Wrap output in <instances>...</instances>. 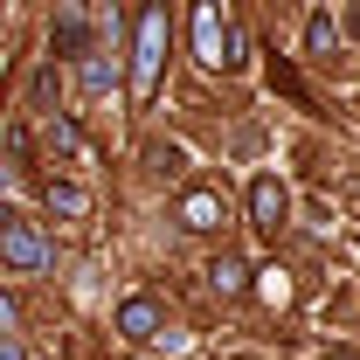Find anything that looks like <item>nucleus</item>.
<instances>
[{
	"instance_id": "nucleus-9",
	"label": "nucleus",
	"mask_w": 360,
	"mask_h": 360,
	"mask_svg": "<svg viewBox=\"0 0 360 360\" xmlns=\"http://www.w3.org/2000/svg\"><path fill=\"white\" fill-rule=\"evenodd\" d=\"M305 49H312V56H333V49H340V21H333L326 7L305 21Z\"/></svg>"
},
{
	"instance_id": "nucleus-13",
	"label": "nucleus",
	"mask_w": 360,
	"mask_h": 360,
	"mask_svg": "<svg viewBox=\"0 0 360 360\" xmlns=\"http://www.w3.org/2000/svg\"><path fill=\"white\" fill-rule=\"evenodd\" d=\"M333 360H354V354H333Z\"/></svg>"
},
{
	"instance_id": "nucleus-3",
	"label": "nucleus",
	"mask_w": 360,
	"mask_h": 360,
	"mask_svg": "<svg viewBox=\"0 0 360 360\" xmlns=\"http://www.w3.org/2000/svg\"><path fill=\"white\" fill-rule=\"evenodd\" d=\"M284 215H291V194H284V180H277V174H257V180H250V229L277 236V229H284Z\"/></svg>"
},
{
	"instance_id": "nucleus-2",
	"label": "nucleus",
	"mask_w": 360,
	"mask_h": 360,
	"mask_svg": "<svg viewBox=\"0 0 360 360\" xmlns=\"http://www.w3.org/2000/svg\"><path fill=\"white\" fill-rule=\"evenodd\" d=\"M0 257L14 270H49V236L35 222H14V215H7V222H0Z\"/></svg>"
},
{
	"instance_id": "nucleus-10",
	"label": "nucleus",
	"mask_w": 360,
	"mask_h": 360,
	"mask_svg": "<svg viewBox=\"0 0 360 360\" xmlns=\"http://www.w3.org/2000/svg\"><path fill=\"white\" fill-rule=\"evenodd\" d=\"M77 77H84V90H118V63H104V56H84V63H77Z\"/></svg>"
},
{
	"instance_id": "nucleus-12",
	"label": "nucleus",
	"mask_w": 360,
	"mask_h": 360,
	"mask_svg": "<svg viewBox=\"0 0 360 360\" xmlns=\"http://www.w3.org/2000/svg\"><path fill=\"white\" fill-rule=\"evenodd\" d=\"M14 326H21V312H14V298L0 291V340H14Z\"/></svg>"
},
{
	"instance_id": "nucleus-7",
	"label": "nucleus",
	"mask_w": 360,
	"mask_h": 360,
	"mask_svg": "<svg viewBox=\"0 0 360 360\" xmlns=\"http://www.w3.org/2000/svg\"><path fill=\"white\" fill-rule=\"evenodd\" d=\"M250 277H257V270L243 264V257H215V264H208V284H215L222 298H243V291H250Z\"/></svg>"
},
{
	"instance_id": "nucleus-1",
	"label": "nucleus",
	"mask_w": 360,
	"mask_h": 360,
	"mask_svg": "<svg viewBox=\"0 0 360 360\" xmlns=\"http://www.w3.org/2000/svg\"><path fill=\"white\" fill-rule=\"evenodd\" d=\"M167 42H174V21H167V7H146V14H139V35H132V97H139V104H153V90H160Z\"/></svg>"
},
{
	"instance_id": "nucleus-8",
	"label": "nucleus",
	"mask_w": 360,
	"mask_h": 360,
	"mask_svg": "<svg viewBox=\"0 0 360 360\" xmlns=\"http://www.w3.org/2000/svg\"><path fill=\"white\" fill-rule=\"evenodd\" d=\"M49 208L70 215V222H84V215H90V194L77 187V180H49Z\"/></svg>"
},
{
	"instance_id": "nucleus-11",
	"label": "nucleus",
	"mask_w": 360,
	"mask_h": 360,
	"mask_svg": "<svg viewBox=\"0 0 360 360\" xmlns=\"http://www.w3.org/2000/svg\"><path fill=\"white\" fill-rule=\"evenodd\" d=\"M257 298H264V305H291V277H284L277 264L257 270Z\"/></svg>"
},
{
	"instance_id": "nucleus-4",
	"label": "nucleus",
	"mask_w": 360,
	"mask_h": 360,
	"mask_svg": "<svg viewBox=\"0 0 360 360\" xmlns=\"http://www.w3.org/2000/svg\"><path fill=\"white\" fill-rule=\"evenodd\" d=\"M174 222H180V229H194V236H208V229H222V222H229V201L215 194V187H187V194L174 201Z\"/></svg>"
},
{
	"instance_id": "nucleus-5",
	"label": "nucleus",
	"mask_w": 360,
	"mask_h": 360,
	"mask_svg": "<svg viewBox=\"0 0 360 360\" xmlns=\"http://www.w3.org/2000/svg\"><path fill=\"white\" fill-rule=\"evenodd\" d=\"M111 326H118L125 340H139V347H146V340H160V333H167V305L139 291V298H125V305H118V319H111Z\"/></svg>"
},
{
	"instance_id": "nucleus-6",
	"label": "nucleus",
	"mask_w": 360,
	"mask_h": 360,
	"mask_svg": "<svg viewBox=\"0 0 360 360\" xmlns=\"http://www.w3.org/2000/svg\"><path fill=\"white\" fill-rule=\"evenodd\" d=\"M194 56H201L208 70L229 63V21H222V7H194Z\"/></svg>"
}]
</instances>
